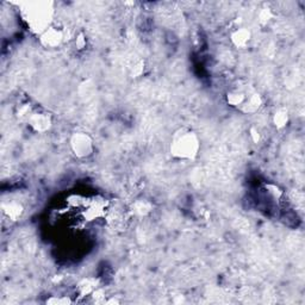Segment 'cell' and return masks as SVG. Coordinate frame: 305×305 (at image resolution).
I'll list each match as a JSON object with an SVG mask.
<instances>
[{"instance_id":"6da1fadb","label":"cell","mask_w":305,"mask_h":305,"mask_svg":"<svg viewBox=\"0 0 305 305\" xmlns=\"http://www.w3.org/2000/svg\"><path fill=\"white\" fill-rule=\"evenodd\" d=\"M20 18L32 34L41 36L54 24L55 6L53 2L34 0L19 4Z\"/></svg>"},{"instance_id":"7a4b0ae2","label":"cell","mask_w":305,"mask_h":305,"mask_svg":"<svg viewBox=\"0 0 305 305\" xmlns=\"http://www.w3.org/2000/svg\"><path fill=\"white\" fill-rule=\"evenodd\" d=\"M201 150V139L198 134L188 128H180L174 132L169 143V152L174 159L192 161Z\"/></svg>"},{"instance_id":"3957f363","label":"cell","mask_w":305,"mask_h":305,"mask_svg":"<svg viewBox=\"0 0 305 305\" xmlns=\"http://www.w3.org/2000/svg\"><path fill=\"white\" fill-rule=\"evenodd\" d=\"M71 150L78 159H87L94 152L93 139L87 133L76 132L70 139Z\"/></svg>"},{"instance_id":"277c9868","label":"cell","mask_w":305,"mask_h":305,"mask_svg":"<svg viewBox=\"0 0 305 305\" xmlns=\"http://www.w3.org/2000/svg\"><path fill=\"white\" fill-rule=\"evenodd\" d=\"M38 38L41 46L47 49L59 48L64 41V30L62 28L53 24L41 36H38Z\"/></svg>"},{"instance_id":"5b68a950","label":"cell","mask_w":305,"mask_h":305,"mask_svg":"<svg viewBox=\"0 0 305 305\" xmlns=\"http://www.w3.org/2000/svg\"><path fill=\"white\" fill-rule=\"evenodd\" d=\"M27 124L30 126L32 132L37 134H45L49 132L53 125V119L48 112L34 111L28 118Z\"/></svg>"},{"instance_id":"8992f818","label":"cell","mask_w":305,"mask_h":305,"mask_svg":"<svg viewBox=\"0 0 305 305\" xmlns=\"http://www.w3.org/2000/svg\"><path fill=\"white\" fill-rule=\"evenodd\" d=\"M264 104V99L263 97L260 96L259 93L255 92V91H250V93L247 97V99L245 100V103L241 105V107L238 108L242 114L246 115H252L255 114L263 107Z\"/></svg>"},{"instance_id":"52a82bcc","label":"cell","mask_w":305,"mask_h":305,"mask_svg":"<svg viewBox=\"0 0 305 305\" xmlns=\"http://www.w3.org/2000/svg\"><path fill=\"white\" fill-rule=\"evenodd\" d=\"M230 41L236 48H247L252 41V32L247 28H236L234 31H231Z\"/></svg>"},{"instance_id":"ba28073f","label":"cell","mask_w":305,"mask_h":305,"mask_svg":"<svg viewBox=\"0 0 305 305\" xmlns=\"http://www.w3.org/2000/svg\"><path fill=\"white\" fill-rule=\"evenodd\" d=\"M250 91L252 90H243V89L230 90L226 96L227 103L232 107L239 108L241 107V105L245 103V100L247 99V97H248Z\"/></svg>"},{"instance_id":"9c48e42d","label":"cell","mask_w":305,"mask_h":305,"mask_svg":"<svg viewBox=\"0 0 305 305\" xmlns=\"http://www.w3.org/2000/svg\"><path fill=\"white\" fill-rule=\"evenodd\" d=\"M3 216L9 221H18L23 215L24 208L17 202H7L2 205Z\"/></svg>"},{"instance_id":"30bf717a","label":"cell","mask_w":305,"mask_h":305,"mask_svg":"<svg viewBox=\"0 0 305 305\" xmlns=\"http://www.w3.org/2000/svg\"><path fill=\"white\" fill-rule=\"evenodd\" d=\"M105 213H106V206L103 204V202L94 201L91 203V205L86 209L85 219L89 221H93L105 216Z\"/></svg>"},{"instance_id":"8fae6325","label":"cell","mask_w":305,"mask_h":305,"mask_svg":"<svg viewBox=\"0 0 305 305\" xmlns=\"http://www.w3.org/2000/svg\"><path fill=\"white\" fill-rule=\"evenodd\" d=\"M98 279L96 278H83L79 281L76 290L80 296H91L98 289Z\"/></svg>"},{"instance_id":"7c38bea8","label":"cell","mask_w":305,"mask_h":305,"mask_svg":"<svg viewBox=\"0 0 305 305\" xmlns=\"http://www.w3.org/2000/svg\"><path fill=\"white\" fill-rule=\"evenodd\" d=\"M272 122H273L275 128L279 130L286 128L290 122L289 111L286 110V108H278V110L273 114Z\"/></svg>"},{"instance_id":"4fadbf2b","label":"cell","mask_w":305,"mask_h":305,"mask_svg":"<svg viewBox=\"0 0 305 305\" xmlns=\"http://www.w3.org/2000/svg\"><path fill=\"white\" fill-rule=\"evenodd\" d=\"M133 210L136 213H139V215L143 216V215H147L148 212H150L151 205L146 201H137L135 204L133 205Z\"/></svg>"},{"instance_id":"5bb4252c","label":"cell","mask_w":305,"mask_h":305,"mask_svg":"<svg viewBox=\"0 0 305 305\" xmlns=\"http://www.w3.org/2000/svg\"><path fill=\"white\" fill-rule=\"evenodd\" d=\"M272 18H273V13L270 9H263L259 12V21L261 24H267Z\"/></svg>"},{"instance_id":"9a60e30c","label":"cell","mask_w":305,"mask_h":305,"mask_svg":"<svg viewBox=\"0 0 305 305\" xmlns=\"http://www.w3.org/2000/svg\"><path fill=\"white\" fill-rule=\"evenodd\" d=\"M48 304H71L72 300L68 297H63V298H56V297H52L47 300Z\"/></svg>"},{"instance_id":"2e32d148","label":"cell","mask_w":305,"mask_h":305,"mask_svg":"<svg viewBox=\"0 0 305 305\" xmlns=\"http://www.w3.org/2000/svg\"><path fill=\"white\" fill-rule=\"evenodd\" d=\"M249 136H250V139H252V141H253L254 143H259L260 142L261 136H260L259 130H257L256 128H250V130H249Z\"/></svg>"},{"instance_id":"e0dca14e","label":"cell","mask_w":305,"mask_h":305,"mask_svg":"<svg viewBox=\"0 0 305 305\" xmlns=\"http://www.w3.org/2000/svg\"><path fill=\"white\" fill-rule=\"evenodd\" d=\"M75 45H76V48L78 49H83L86 47V38H85V35L83 34H79L78 37L75 39Z\"/></svg>"},{"instance_id":"ac0fdd59","label":"cell","mask_w":305,"mask_h":305,"mask_svg":"<svg viewBox=\"0 0 305 305\" xmlns=\"http://www.w3.org/2000/svg\"><path fill=\"white\" fill-rule=\"evenodd\" d=\"M143 70H144V63H143V61H139V62H137V63L135 64V67L133 68V74L135 75V76L140 75V74H142Z\"/></svg>"}]
</instances>
